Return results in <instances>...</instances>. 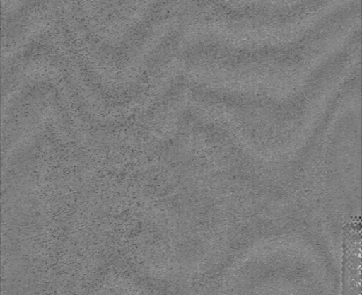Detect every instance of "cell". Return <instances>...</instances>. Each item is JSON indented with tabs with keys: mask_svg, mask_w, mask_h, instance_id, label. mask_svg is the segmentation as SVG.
<instances>
[{
	"mask_svg": "<svg viewBox=\"0 0 362 295\" xmlns=\"http://www.w3.org/2000/svg\"><path fill=\"white\" fill-rule=\"evenodd\" d=\"M344 232V289L347 294L361 293V224L346 225Z\"/></svg>",
	"mask_w": 362,
	"mask_h": 295,
	"instance_id": "6da1fadb",
	"label": "cell"
}]
</instances>
